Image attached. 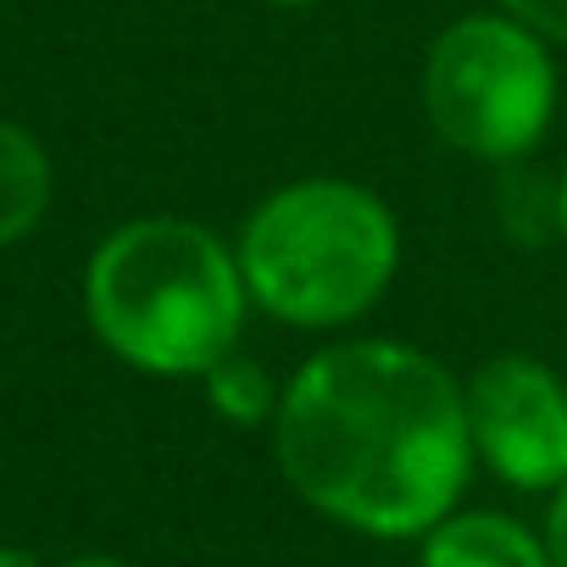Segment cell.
I'll use <instances>...</instances> for the list:
<instances>
[{
    "mask_svg": "<svg viewBox=\"0 0 567 567\" xmlns=\"http://www.w3.org/2000/svg\"><path fill=\"white\" fill-rule=\"evenodd\" d=\"M473 456L512 489L567 484V384L534 357H495L467 384Z\"/></svg>",
    "mask_w": 567,
    "mask_h": 567,
    "instance_id": "cell-5",
    "label": "cell"
},
{
    "mask_svg": "<svg viewBox=\"0 0 567 567\" xmlns=\"http://www.w3.org/2000/svg\"><path fill=\"white\" fill-rule=\"evenodd\" d=\"M245 307L239 250L189 217L123 223L84 272V312L101 346L162 379H206L239 351Z\"/></svg>",
    "mask_w": 567,
    "mask_h": 567,
    "instance_id": "cell-2",
    "label": "cell"
},
{
    "mask_svg": "<svg viewBox=\"0 0 567 567\" xmlns=\"http://www.w3.org/2000/svg\"><path fill=\"white\" fill-rule=\"evenodd\" d=\"M550 217H556V228H561V239H567V173H561V184H556V200H550Z\"/></svg>",
    "mask_w": 567,
    "mask_h": 567,
    "instance_id": "cell-11",
    "label": "cell"
},
{
    "mask_svg": "<svg viewBox=\"0 0 567 567\" xmlns=\"http://www.w3.org/2000/svg\"><path fill=\"white\" fill-rule=\"evenodd\" d=\"M0 567H29V556H0Z\"/></svg>",
    "mask_w": 567,
    "mask_h": 567,
    "instance_id": "cell-13",
    "label": "cell"
},
{
    "mask_svg": "<svg viewBox=\"0 0 567 567\" xmlns=\"http://www.w3.org/2000/svg\"><path fill=\"white\" fill-rule=\"evenodd\" d=\"M62 567H128V561H117V556H73Z\"/></svg>",
    "mask_w": 567,
    "mask_h": 567,
    "instance_id": "cell-12",
    "label": "cell"
},
{
    "mask_svg": "<svg viewBox=\"0 0 567 567\" xmlns=\"http://www.w3.org/2000/svg\"><path fill=\"white\" fill-rule=\"evenodd\" d=\"M417 567H550V550L506 512H451L423 534Z\"/></svg>",
    "mask_w": 567,
    "mask_h": 567,
    "instance_id": "cell-6",
    "label": "cell"
},
{
    "mask_svg": "<svg viewBox=\"0 0 567 567\" xmlns=\"http://www.w3.org/2000/svg\"><path fill=\"white\" fill-rule=\"evenodd\" d=\"M501 7L523 29H534L545 40H567V0H501Z\"/></svg>",
    "mask_w": 567,
    "mask_h": 567,
    "instance_id": "cell-9",
    "label": "cell"
},
{
    "mask_svg": "<svg viewBox=\"0 0 567 567\" xmlns=\"http://www.w3.org/2000/svg\"><path fill=\"white\" fill-rule=\"evenodd\" d=\"M272 451L312 512L373 539H423L473 473L467 390L401 340L329 346L284 384Z\"/></svg>",
    "mask_w": 567,
    "mask_h": 567,
    "instance_id": "cell-1",
    "label": "cell"
},
{
    "mask_svg": "<svg viewBox=\"0 0 567 567\" xmlns=\"http://www.w3.org/2000/svg\"><path fill=\"white\" fill-rule=\"evenodd\" d=\"M51 206V162L40 140L0 117V245H18Z\"/></svg>",
    "mask_w": 567,
    "mask_h": 567,
    "instance_id": "cell-7",
    "label": "cell"
},
{
    "mask_svg": "<svg viewBox=\"0 0 567 567\" xmlns=\"http://www.w3.org/2000/svg\"><path fill=\"white\" fill-rule=\"evenodd\" d=\"M423 106L434 134L462 156L517 162L550 128L556 68L517 18H462L429 51Z\"/></svg>",
    "mask_w": 567,
    "mask_h": 567,
    "instance_id": "cell-4",
    "label": "cell"
},
{
    "mask_svg": "<svg viewBox=\"0 0 567 567\" xmlns=\"http://www.w3.org/2000/svg\"><path fill=\"white\" fill-rule=\"evenodd\" d=\"M545 550H550V567H567V484H561L556 501H550V517H545Z\"/></svg>",
    "mask_w": 567,
    "mask_h": 567,
    "instance_id": "cell-10",
    "label": "cell"
},
{
    "mask_svg": "<svg viewBox=\"0 0 567 567\" xmlns=\"http://www.w3.org/2000/svg\"><path fill=\"white\" fill-rule=\"evenodd\" d=\"M272 7H312V0H272Z\"/></svg>",
    "mask_w": 567,
    "mask_h": 567,
    "instance_id": "cell-14",
    "label": "cell"
},
{
    "mask_svg": "<svg viewBox=\"0 0 567 567\" xmlns=\"http://www.w3.org/2000/svg\"><path fill=\"white\" fill-rule=\"evenodd\" d=\"M206 401L217 417H228L234 429H256V423H272L278 417V401L284 390L272 384V373L239 351H228L212 373H206Z\"/></svg>",
    "mask_w": 567,
    "mask_h": 567,
    "instance_id": "cell-8",
    "label": "cell"
},
{
    "mask_svg": "<svg viewBox=\"0 0 567 567\" xmlns=\"http://www.w3.org/2000/svg\"><path fill=\"white\" fill-rule=\"evenodd\" d=\"M395 267V212L351 178L284 184L250 212L239 234V272L250 307L290 329L357 323L384 301Z\"/></svg>",
    "mask_w": 567,
    "mask_h": 567,
    "instance_id": "cell-3",
    "label": "cell"
}]
</instances>
